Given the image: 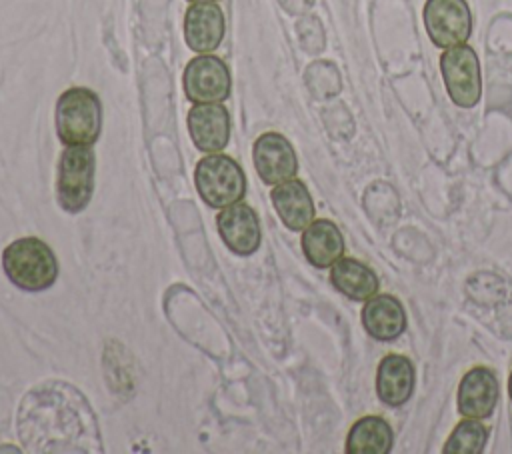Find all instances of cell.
I'll return each instance as SVG.
<instances>
[{"mask_svg":"<svg viewBox=\"0 0 512 454\" xmlns=\"http://www.w3.org/2000/svg\"><path fill=\"white\" fill-rule=\"evenodd\" d=\"M2 266L10 282L28 292L46 290L58 278L54 252L46 242L32 236L8 244L2 254Z\"/></svg>","mask_w":512,"mask_h":454,"instance_id":"cell-1","label":"cell"},{"mask_svg":"<svg viewBox=\"0 0 512 454\" xmlns=\"http://www.w3.org/2000/svg\"><path fill=\"white\" fill-rule=\"evenodd\" d=\"M56 134L66 146H90L102 130L100 98L88 88H68L54 110Z\"/></svg>","mask_w":512,"mask_h":454,"instance_id":"cell-2","label":"cell"},{"mask_svg":"<svg viewBox=\"0 0 512 454\" xmlns=\"http://www.w3.org/2000/svg\"><path fill=\"white\" fill-rule=\"evenodd\" d=\"M194 182L200 198L212 208H226L246 192V178L238 162L218 152L196 164Z\"/></svg>","mask_w":512,"mask_h":454,"instance_id":"cell-3","label":"cell"},{"mask_svg":"<svg viewBox=\"0 0 512 454\" xmlns=\"http://www.w3.org/2000/svg\"><path fill=\"white\" fill-rule=\"evenodd\" d=\"M94 152L90 146H68L58 164L56 196L64 210L80 212L94 190Z\"/></svg>","mask_w":512,"mask_h":454,"instance_id":"cell-4","label":"cell"},{"mask_svg":"<svg viewBox=\"0 0 512 454\" xmlns=\"http://www.w3.org/2000/svg\"><path fill=\"white\" fill-rule=\"evenodd\" d=\"M440 72L450 100L460 108H474L482 96L480 62L468 44L446 48L440 56Z\"/></svg>","mask_w":512,"mask_h":454,"instance_id":"cell-5","label":"cell"},{"mask_svg":"<svg viewBox=\"0 0 512 454\" xmlns=\"http://www.w3.org/2000/svg\"><path fill=\"white\" fill-rule=\"evenodd\" d=\"M424 26L438 48L466 44L472 34V14L466 0H426Z\"/></svg>","mask_w":512,"mask_h":454,"instance_id":"cell-6","label":"cell"},{"mask_svg":"<svg viewBox=\"0 0 512 454\" xmlns=\"http://www.w3.org/2000/svg\"><path fill=\"white\" fill-rule=\"evenodd\" d=\"M184 94L194 104L224 102L232 90V78L228 66L210 54H200L192 58L182 76Z\"/></svg>","mask_w":512,"mask_h":454,"instance_id":"cell-7","label":"cell"},{"mask_svg":"<svg viewBox=\"0 0 512 454\" xmlns=\"http://www.w3.org/2000/svg\"><path fill=\"white\" fill-rule=\"evenodd\" d=\"M254 166L262 182L280 184L298 172V158L292 144L278 132H266L254 142Z\"/></svg>","mask_w":512,"mask_h":454,"instance_id":"cell-8","label":"cell"},{"mask_svg":"<svg viewBox=\"0 0 512 454\" xmlns=\"http://www.w3.org/2000/svg\"><path fill=\"white\" fill-rule=\"evenodd\" d=\"M216 224H218L222 242L234 254L248 256L258 250L260 238H262L260 222H258L256 212L248 204L234 202V204L226 206L218 214Z\"/></svg>","mask_w":512,"mask_h":454,"instance_id":"cell-9","label":"cell"},{"mask_svg":"<svg viewBox=\"0 0 512 454\" xmlns=\"http://www.w3.org/2000/svg\"><path fill=\"white\" fill-rule=\"evenodd\" d=\"M188 132L202 152H220L230 140V114L220 102L194 104L188 112Z\"/></svg>","mask_w":512,"mask_h":454,"instance_id":"cell-10","label":"cell"},{"mask_svg":"<svg viewBox=\"0 0 512 454\" xmlns=\"http://www.w3.org/2000/svg\"><path fill=\"white\" fill-rule=\"evenodd\" d=\"M498 402V380L490 368L476 366L458 384V412L466 418H488Z\"/></svg>","mask_w":512,"mask_h":454,"instance_id":"cell-11","label":"cell"},{"mask_svg":"<svg viewBox=\"0 0 512 454\" xmlns=\"http://www.w3.org/2000/svg\"><path fill=\"white\" fill-rule=\"evenodd\" d=\"M224 38V14L214 2H194L184 16V40L190 50L208 54Z\"/></svg>","mask_w":512,"mask_h":454,"instance_id":"cell-12","label":"cell"},{"mask_svg":"<svg viewBox=\"0 0 512 454\" xmlns=\"http://www.w3.org/2000/svg\"><path fill=\"white\" fill-rule=\"evenodd\" d=\"M416 384L414 366L406 356L388 354L380 360L376 372L378 398L388 406H402L410 400Z\"/></svg>","mask_w":512,"mask_h":454,"instance_id":"cell-13","label":"cell"},{"mask_svg":"<svg viewBox=\"0 0 512 454\" xmlns=\"http://www.w3.org/2000/svg\"><path fill=\"white\" fill-rule=\"evenodd\" d=\"M362 326L380 342L396 340L406 330V314L400 300L390 294L368 298L362 308Z\"/></svg>","mask_w":512,"mask_h":454,"instance_id":"cell-14","label":"cell"},{"mask_svg":"<svg viewBox=\"0 0 512 454\" xmlns=\"http://www.w3.org/2000/svg\"><path fill=\"white\" fill-rule=\"evenodd\" d=\"M280 220L288 230H304L314 220V202L300 180H286L276 184L270 194Z\"/></svg>","mask_w":512,"mask_h":454,"instance_id":"cell-15","label":"cell"},{"mask_svg":"<svg viewBox=\"0 0 512 454\" xmlns=\"http://www.w3.org/2000/svg\"><path fill=\"white\" fill-rule=\"evenodd\" d=\"M302 252L316 268H330L344 254V238L332 220H312L302 232Z\"/></svg>","mask_w":512,"mask_h":454,"instance_id":"cell-16","label":"cell"},{"mask_svg":"<svg viewBox=\"0 0 512 454\" xmlns=\"http://www.w3.org/2000/svg\"><path fill=\"white\" fill-rule=\"evenodd\" d=\"M330 280L338 292L356 302H366L378 290V276L372 268L354 258H340L330 266Z\"/></svg>","mask_w":512,"mask_h":454,"instance_id":"cell-17","label":"cell"},{"mask_svg":"<svg viewBox=\"0 0 512 454\" xmlns=\"http://www.w3.org/2000/svg\"><path fill=\"white\" fill-rule=\"evenodd\" d=\"M394 434L390 424L380 416L356 420L346 438L348 454H386L392 450Z\"/></svg>","mask_w":512,"mask_h":454,"instance_id":"cell-18","label":"cell"},{"mask_svg":"<svg viewBox=\"0 0 512 454\" xmlns=\"http://www.w3.org/2000/svg\"><path fill=\"white\" fill-rule=\"evenodd\" d=\"M488 440V430L478 418H466L456 424L448 436L442 452L444 454H480Z\"/></svg>","mask_w":512,"mask_h":454,"instance_id":"cell-19","label":"cell"},{"mask_svg":"<svg viewBox=\"0 0 512 454\" xmlns=\"http://www.w3.org/2000/svg\"><path fill=\"white\" fill-rule=\"evenodd\" d=\"M308 90L316 98H332L340 92V74L332 62L318 60L306 68L304 74Z\"/></svg>","mask_w":512,"mask_h":454,"instance_id":"cell-20","label":"cell"},{"mask_svg":"<svg viewBox=\"0 0 512 454\" xmlns=\"http://www.w3.org/2000/svg\"><path fill=\"white\" fill-rule=\"evenodd\" d=\"M296 32H298L302 48L308 54H318V52L324 50V44H326L324 28H322V24L316 16H312V14L302 16L296 24Z\"/></svg>","mask_w":512,"mask_h":454,"instance_id":"cell-21","label":"cell"},{"mask_svg":"<svg viewBox=\"0 0 512 454\" xmlns=\"http://www.w3.org/2000/svg\"><path fill=\"white\" fill-rule=\"evenodd\" d=\"M278 2L292 16L306 14L312 8V4H314V0H278Z\"/></svg>","mask_w":512,"mask_h":454,"instance_id":"cell-22","label":"cell"},{"mask_svg":"<svg viewBox=\"0 0 512 454\" xmlns=\"http://www.w3.org/2000/svg\"><path fill=\"white\" fill-rule=\"evenodd\" d=\"M508 394H510V400H512V372H510V378H508Z\"/></svg>","mask_w":512,"mask_h":454,"instance_id":"cell-23","label":"cell"},{"mask_svg":"<svg viewBox=\"0 0 512 454\" xmlns=\"http://www.w3.org/2000/svg\"><path fill=\"white\" fill-rule=\"evenodd\" d=\"M190 2L194 4V2H216V0H190Z\"/></svg>","mask_w":512,"mask_h":454,"instance_id":"cell-24","label":"cell"}]
</instances>
